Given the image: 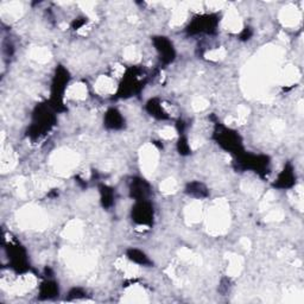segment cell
I'll use <instances>...</instances> for the list:
<instances>
[{
	"label": "cell",
	"mask_w": 304,
	"mask_h": 304,
	"mask_svg": "<svg viewBox=\"0 0 304 304\" xmlns=\"http://www.w3.org/2000/svg\"><path fill=\"white\" fill-rule=\"evenodd\" d=\"M132 218L139 224H150L153 219L152 207L147 202L141 201L132 210Z\"/></svg>",
	"instance_id": "cell-1"
},
{
	"label": "cell",
	"mask_w": 304,
	"mask_h": 304,
	"mask_svg": "<svg viewBox=\"0 0 304 304\" xmlns=\"http://www.w3.org/2000/svg\"><path fill=\"white\" fill-rule=\"evenodd\" d=\"M153 42H155L156 49L160 53L161 60H163V62L170 63L174 61L175 50L170 41H168L164 37H156Z\"/></svg>",
	"instance_id": "cell-2"
},
{
	"label": "cell",
	"mask_w": 304,
	"mask_h": 304,
	"mask_svg": "<svg viewBox=\"0 0 304 304\" xmlns=\"http://www.w3.org/2000/svg\"><path fill=\"white\" fill-rule=\"evenodd\" d=\"M219 136V144L223 145L226 150H229V151H238L240 147V139L239 137L237 136L234 132L232 131H223V132L218 133Z\"/></svg>",
	"instance_id": "cell-3"
},
{
	"label": "cell",
	"mask_w": 304,
	"mask_h": 304,
	"mask_svg": "<svg viewBox=\"0 0 304 304\" xmlns=\"http://www.w3.org/2000/svg\"><path fill=\"white\" fill-rule=\"evenodd\" d=\"M149 194V184L142 179H136L131 184V195L138 201H145V196Z\"/></svg>",
	"instance_id": "cell-4"
},
{
	"label": "cell",
	"mask_w": 304,
	"mask_h": 304,
	"mask_svg": "<svg viewBox=\"0 0 304 304\" xmlns=\"http://www.w3.org/2000/svg\"><path fill=\"white\" fill-rule=\"evenodd\" d=\"M295 174H294V169L291 166H286L284 168V170L279 174L277 182L275 183V185H277L278 188H290L295 184Z\"/></svg>",
	"instance_id": "cell-5"
},
{
	"label": "cell",
	"mask_w": 304,
	"mask_h": 304,
	"mask_svg": "<svg viewBox=\"0 0 304 304\" xmlns=\"http://www.w3.org/2000/svg\"><path fill=\"white\" fill-rule=\"evenodd\" d=\"M122 122H124V119H122V114L117 109L111 108L106 113L105 124L107 127L112 128V130H118V128H120L122 126Z\"/></svg>",
	"instance_id": "cell-6"
},
{
	"label": "cell",
	"mask_w": 304,
	"mask_h": 304,
	"mask_svg": "<svg viewBox=\"0 0 304 304\" xmlns=\"http://www.w3.org/2000/svg\"><path fill=\"white\" fill-rule=\"evenodd\" d=\"M40 291H41L40 294L42 297L53 298L59 294V287H57L56 283H54V282H46V283L42 284Z\"/></svg>",
	"instance_id": "cell-7"
},
{
	"label": "cell",
	"mask_w": 304,
	"mask_h": 304,
	"mask_svg": "<svg viewBox=\"0 0 304 304\" xmlns=\"http://www.w3.org/2000/svg\"><path fill=\"white\" fill-rule=\"evenodd\" d=\"M147 109L151 113V116L158 118V119H164L165 118V113H164L163 108H162V105L158 102L157 100H150L149 103H147Z\"/></svg>",
	"instance_id": "cell-8"
},
{
	"label": "cell",
	"mask_w": 304,
	"mask_h": 304,
	"mask_svg": "<svg viewBox=\"0 0 304 304\" xmlns=\"http://www.w3.org/2000/svg\"><path fill=\"white\" fill-rule=\"evenodd\" d=\"M127 257L132 260L133 263H136V264L147 265L150 263L149 259H147V257L145 256L143 252L139 250H130L127 253Z\"/></svg>",
	"instance_id": "cell-9"
},
{
	"label": "cell",
	"mask_w": 304,
	"mask_h": 304,
	"mask_svg": "<svg viewBox=\"0 0 304 304\" xmlns=\"http://www.w3.org/2000/svg\"><path fill=\"white\" fill-rule=\"evenodd\" d=\"M187 191L189 195H193L196 197H202V196H206V188L203 187V184L201 183H191V184L188 185Z\"/></svg>",
	"instance_id": "cell-10"
},
{
	"label": "cell",
	"mask_w": 304,
	"mask_h": 304,
	"mask_svg": "<svg viewBox=\"0 0 304 304\" xmlns=\"http://www.w3.org/2000/svg\"><path fill=\"white\" fill-rule=\"evenodd\" d=\"M101 194H102V202L103 206L108 207L112 204V200H113V194H112L111 189H108L107 187H105L101 190Z\"/></svg>",
	"instance_id": "cell-11"
}]
</instances>
